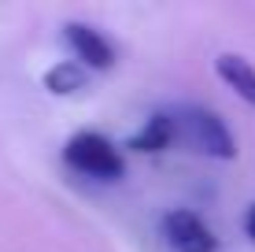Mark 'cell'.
Returning a JSON list of instances; mask_svg holds the SVG:
<instances>
[{"instance_id": "cell-6", "label": "cell", "mask_w": 255, "mask_h": 252, "mask_svg": "<svg viewBox=\"0 0 255 252\" xmlns=\"http://www.w3.org/2000/svg\"><path fill=\"white\" fill-rule=\"evenodd\" d=\"M174 145V126H170V111H155L144 119V126L129 137L133 152H166Z\"/></svg>"}, {"instance_id": "cell-1", "label": "cell", "mask_w": 255, "mask_h": 252, "mask_svg": "<svg viewBox=\"0 0 255 252\" xmlns=\"http://www.w3.org/2000/svg\"><path fill=\"white\" fill-rule=\"evenodd\" d=\"M170 126H174V141L189 145V149L200 152V156H215V160H233L237 156L230 126L207 108H178V111H170Z\"/></svg>"}, {"instance_id": "cell-3", "label": "cell", "mask_w": 255, "mask_h": 252, "mask_svg": "<svg viewBox=\"0 0 255 252\" xmlns=\"http://www.w3.org/2000/svg\"><path fill=\"white\" fill-rule=\"evenodd\" d=\"M163 238L174 252H218V238L215 230L200 219L189 208H174V212L163 215Z\"/></svg>"}, {"instance_id": "cell-4", "label": "cell", "mask_w": 255, "mask_h": 252, "mask_svg": "<svg viewBox=\"0 0 255 252\" xmlns=\"http://www.w3.org/2000/svg\"><path fill=\"white\" fill-rule=\"evenodd\" d=\"M63 37L70 52H74V63L82 67V71H108L111 63H115V48H111V41L104 37L96 26H85V22H67L63 26Z\"/></svg>"}, {"instance_id": "cell-5", "label": "cell", "mask_w": 255, "mask_h": 252, "mask_svg": "<svg viewBox=\"0 0 255 252\" xmlns=\"http://www.w3.org/2000/svg\"><path fill=\"white\" fill-rule=\"evenodd\" d=\"M215 74L222 78L248 108H255V63L252 59L237 56V52H222V56L215 59Z\"/></svg>"}, {"instance_id": "cell-7", "label": "cell", "mask_w": 255, "mask_h": 252, "mask_svg": "<svg viewBox=\"0 0 255 252\" xmlns=\"http://www.w3.org/2000/svg\"><path fill=\"white\" fill-rule=\"evenodd\" d=\"M82 85H85V71L74 63V59H63V63L48 67V74H45V89L56 93V97L74 93V89H82Z\"/></svg>"}, {"instance_id": "cell-8", "label": "cell", "mask_w": 255, "mask_h": 252, "mask_svg": "<svg viewBox=\"0 0 255 252\" xmlns=\"http://www.w3.org/2000/svg\"><path fill=\"white\" fill-rule=\"evenodd\" d=\"M244 234H248V238L255 241V204L248 208V212H244Z\"/></svg>"}, {"instance_id": "cell-2", "label": "cell", "mask_w": 255, "mask_h": 252, "mask_svg": "<svg viewBox=\"0 0 255 252\" xmlns=\"http://www.w3.org/2000/svg\"><path fill=\"white\" fill-rule=\"evenodd\" d=\"M63 160L70 171H78L85 178H100V182H115L126 171V160H122L119 145L108 141L104 134H93V130H82V134L70 137L63 149Z\"/></svg>"}]
</instances>
